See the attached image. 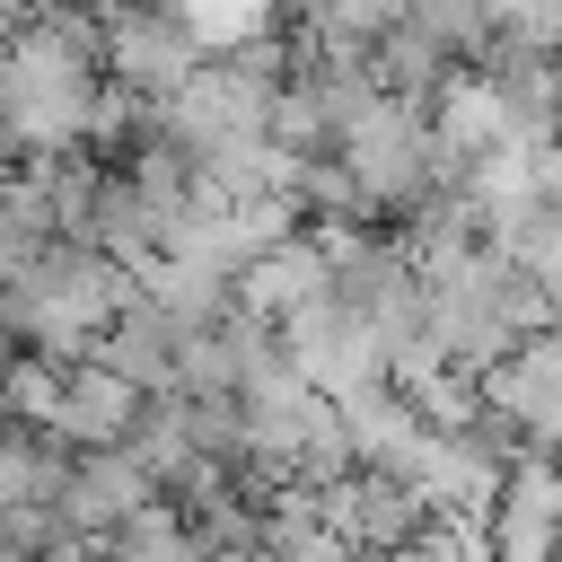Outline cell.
<instances>
[{"mask_svg":"<svg viewBox=\"0 0 562 562\" xmlns=\"http://www.w3.org/2000/svg\"><path fill=\"white\" fill-rule=\"evenodd\" d=\"M0 176H9V132H0Z\"/></svg>","mask_w":562,"mask_h":562,"instance_id":"7c38bea8","label":"cell"},{"mask_svg":"<svg viewBox=\"0 0 562 562\" xmlns=\"http://www.w3.org/2000/svg\"><path fill=\"white\" fill-rule=\"evenodd\" d=\"M334 290V263H325V246L307 237V228H290L281 246H263L246 272H237V307H255L263 325H290L299 307H316Z\"/></svg>","mask_w":562,"mask_h":562,"instance_id":"ba28073f","label":"cell"},{"mask_svg":"<svg viewBox=\"0 0 562 562\" xmlns=\"http://www.w3.org/2000/svg\"><path fill=\"white\" fill-rule=\"evenodd\" d=\"M53 509H61V527H70V536L114 544V536H123L140 509H158V474L132 457V439H123V448H70Z\"/></svg>","mask_w":562,"mask_h":562,"instance_id":"5b68a950","label":"cell"},{"mask_svg":"<svg viewBox=\"0 0 562 562\" xmlns=\"http://www.w3.org/2000/svg\"><path fill=\"white\" fill-rule=\"evenodd\" d=\"M483 413L518 430V448H553L562 439V325L527 334L501 369H483Z\"/></svg>","mask_w":562,"mask_h":562,"instance_id":"8992f818","label":"cell"},{"mask_svg":"<svg viewBox=\"0 0 562 562\" xmlns=\"http://www.w3.org/2000/svg\"><path fill=\"white\" fill-rule=\"evenodd\" d=\"M360 61H369V79H378L386 97H430V88L457 70V53H448L422 18H386V26H378V44H369Z\"/></svg>","mask_w":562,"mask_h":562,"instance_id":"30bf717a","label":"cell"},{"mask_svg":"<svg viewBox=\"0 0 562 562\" xmlns=\"http://www.w3.org/2000/svg\"><path fill=\"white\" fill-rule=\"evenodd\" d=\"M105 105V35L88 0H44L0 26V132L9 149H88Z\"/></svg>","mask_w":562,"mask_h":562,"instance_id":"6da1fadb","label":"cell"},{"mask_svg":"<svg viewBox=\"0 0 562 562\" xmlns=\"http://www.w3.org/2000/svg\"><path fill=\"white\" fill-rule=\"evenodd\" d=\"M176 351H184V316H167L149 290H132V307L97 334L88 360H105L114 378H132L140 395H167V386H176Z\"/></svg>","mask_w":562,"mask_h":562,"instance_id":"9c48e42d","label":"cell"},{"mask_svg":"<svg viewBox=\"0 0 562 562\" xmlns=\"http://www.w3.org/2000/svg\"><path fill=\"white\" fill-rule=\"evenodd\" d=\"M281 351H290V369H299V378H307L325 404L386 386V334H378V325H369L351 299H334V290L281 325Z\"/></svg>","mask_w":562,"mask_h":562,"instance_id":"277c9868","label":"cell"},{"mask_svg":"<svg viewBox=\"0 0 562 562\" xmlns=\"http://www.w3.org/2000/svg\"><path fill=\"white\" fill-rule=\"evenodd\" d=\"M132 290H140V281H132L105 246L53 237V246H35V263H26L18 281H0V334L35 342V351H53V360H79V351H97V334L132 307Z\"/></svg>","mask_w":562,"mask_h":562,"instance_id":"7a4b0ae2","label":"cell"},{"mask_svg":"<svg viewBox=\"0 0 562 562\" xmlns=\"http://www.w3.org/2000/svg\"><path fill=\"white\" fill-rule=\"evenodd\" d=\"M501 44H518V53H562V0H509V26H501Z\"/></svg>","mask_w":562,"mask_h":562,"instance_id":"8fae6325","label":"cell"},{"mask_svg":"<svg viewBox=\"0 0 562 562\" xmlns=\"http://www.w3.org/2000/svg\"><path fill=\"white\" fill-rule=\"evenodd\" d=\"M140 386L132 378H114L105 360H61V413H53V439L61 448H123L132 430H140Z\"/></svg>","mask_w":562,"mask_h":562,"instance_id":"52a82bcc","label":"cell"},{"mask_svg":"<svg viewBox=\"0 0 562 562\" xmlns=\"http://www.w3.org/2000/svg\"><path fill=\"white\" fill-rule=\"evenodd\" d=\"M334 158L351 167V184L369 193V211H413L422 193H439V140H430L422 97H386V88H378V97L342 123Z\"/></svg>","mask_w":562,"mask_h":562,"instance_id":"3957f363","label":"cell"}]
</instances>
